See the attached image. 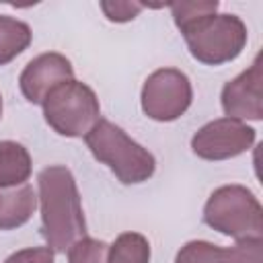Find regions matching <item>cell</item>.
<instances>
[{
  "mask_svg": "<svg viewBox=\"0 0 263 263\" xmlns=\"http://www.w3.org/2000/svg\"><path fill=\"white\" fill-rule=\"evenodd\" d=\"M41 203V234L53 253H66L86 236V220L72 171L64 164L47 166L37 177Z\"/></svg>",
  "mask_w": 263,
  "mask_h": 263,
  "instance_id": "obj_1",
  "label": "cell"
},
{
  "mask_svg": "<svg viewBox=\"0 0 263 263\" xmlns=\"http://www.w3.org/2000/svg\"><path fill=\"white\" fill-rule=\"evenodd\" d=\"M84 142L90 154L99 162L107 164L123 185L144 183L156 171L154 154L105 117L92 125V129L84 136Z\"/></svg>",
  "mask_w": 263,
  "mask_h": 263,
  "instance_id": "obj_2",
  "label": "cell"
},
{
  "mask_svg": "<svg viewBox=\"0 0 263 263\" xmlns=\"http://www.w3.org/2000/svg\"><path fill=\"white\" fill-rule=\"evenodd\" d=\"M203 222L234 240L263 236V208L245 185H222L203 205Z\"/></svg>",
  "mask_w": 263,
  "mask_h": 263,
  "instance_id": "obj_3",
  "label": "cell"
},
{
  "mask_svg": "<svg viewBox=\"0 0 263 263\" xmlns=\"http://www.w3.org/2000/svg\"><path fill=\"white\" fill-rule=\"evenodd\" d=\"M189 53L208 66H220L240 55L247 45V25L236 14H205L181 29Z\"/></svg>",
  "mask_w": 263,
  "mask_h": 263,
  "instance_id": "obj_4",
  "label": "cell"
},
{
  "mask_svg": "<svg viewBox=\"0 0 263 263\" xmlns=\"http://www.w3.org/2000/svg\"><path fill=\"white\" fill-rule=\"evenodd\" d=\"M41 107L45 123L66 138H84L101 119V105L95 90L74 78L58 84Z\"/></svg>",
  "mask_w": 263,
  "mask_h": 263,
  "instance_id": "obj_5",
  "label": "cell"
},
{
  "mask_svg": "<svg viewBox=\"0 0 263 263\" xmlns=\"http://www.w3.org/2000/svg\"><path fill=\"white\" fill-rule=\"evenodd\" d=\"M193 86L185 72L177 68L154 70L142 86L140 105L146 117L154 121H175L191 107Z\"/></svg>",
  "mask_w": 263,
  "mask_h": 263,
  "instance_id": "obj_6",
  "label": "cell"
},
{
  "mask_svg": "<svg viewBox=\"0 0 263 263\" xmlns=\"http://www.w3.org/2000/svg\"><path fill=\"white\" fill-rule=\"evenodd\" d=\"M257 132L240 119L220 117L201 125L191 138V150L203 160H228L255 144Z\"/></svg>",
  "mask_w": 263,
  "mask_h": 263,
  "instance_id": "obj_7",
  "label": "cell"
},
{
  "mask_svg": "<svg viewBox=\"0 0 263 263\" xmlns=\"http://www.w3.org/2000/svg\"><path fill=\"white\" fill-rule=\"evenodd\" d=\"M222 111L232 119H263V66L261 55L253 60V64L240 72L236 78L228 80L222 86L220 95Z\"/></svg>",
  "mask_w": 263,
  "mask_h": 263,
  "instance_id": "obj_8",
  "label": "cell"
},
{
  "mask_svg": "<svg viewBox=\"0 0 263 263\" xmlns=\"http://www.w3.org/2000/svg\"><path fill=\"white\" fill-rule=\"evenodd\" d=\"M74 78L72 62L58 53V51H45L37 58H33L18 76V86L23 97L33 103L41 105L45 97L62 82H68Z\"/></svg>",
  "mask_w": 263,
  "mask_h": 263,
  "instance_id": "obj_9",
  "label": "cell"
},
{
  "mask_svg": "<svg viewBox=\"0 0 263 263\" xmlns=\"http://www.w3.org/2000/svg\"><path fill=\"white\" fill-rule=\"evenodd\" d=\"M261 238L236 240L234 247H218L208 240H189L185 242L175 263H263Z\"/></svg>",
  "mask_w": 263,
  "mask_h": 263,
  "instance_id": "obj_10",
  "label": "cell"
},
{
  "mask_svg": "<svg viewBox=\"0 0 263 263\" xmlns=\"http://www.w3.org/2000/svg\"><path fill=\"white\" fill-rule=\"evenodd\" d=\"M37 208V195L29 183L0 187V230H14L27 224Z\"/></svg>",
  "mask_w": 263,
  "mask_h": 263,
  "instance_id": "obj_11",
  "label": "cell"
},
{
  "mask_svg": "<svg viewBox=\"0 0 263 263\" xmlns=\"http://www.w3.org/2000/svg\"><path fill=\"white\" fill-rule=\"evenodd\" d=\"M33 171V160L29 150L14 142L2 140L0 142V187H14L29 181Z\"/></svg>",
  "mask_w": 263,
  "mask_h": 263,
  "instance_id": "obj_12",
  "label": "cell"
},
{
  "mask_svg": "<svg viewBox=\"0 0 263 263\" xmlns=\"http://www.w3.org/2000/svg\"><path fill=\"white\" fill-rule=\"evenodd\" d=\"M33 33L25 21L0 14V66L10 64L31 45Z\"/></svg>",
  "mask_w": 263,
  "mask_h": 263,
  "instance_id": "obj_13",
  "label": "cell"
},
{
  "mask_svg": "<svg viewBox=\"0 0 263 263\" xmlns=\"http://www.w3.org/2000/svg\"><path fill=\"white\" fill-rule=\"evenodd\" d=\"M107 263H150V242L140 232H121L107 251Z\"/></svg>",
  "mask_w": 263,
  "mask_h": 263,
  "instance_id": "obj_14",
  "label": "cell"
},
{
  "mask_svg": "<svg viewBox=\"0 0 263 263\" xmlns=\"http://www.w3.org/2000/svg\"><path fill=\"white\" fill-rule=\"evenodd\" d=\"M171 8L173 21L177 25V29L181 31L183 27L191 25L193 21L205 16V14H214L218 10V2L216 0H193V2H168L166 4Z\"/></svg>",
  "mask_w": 263,
  "mask_h": 263,
  "instance_id": "obj_15",
  "label": "cell"
},
{
  "mask_svg": "<svg viewBox=\"0 0 263 263\" xmlns=\"http://www.w3.org/2000/svg\"><path fill=\"white\" fill-rule=\"evenodd\" d=\"M107 251L105 240L84 236L68 249V263H107Z\"/></svg>",
  "mask_w": 263,
  "mask_h": 263,
  "instance_id": "obj_16",
  "label": "cell"
},
{
  "mask_svg": "<svg viewBox=\"0 0 263 263\" xmlns=\"http://www.w3.org/2000/svg\"><path fill=\"white\" fill-rule=\"evenodd\" d=\"M142 8H144V4H140V2H125V0L123 2H101V10L113 23H127L132 18H136Z\"/></svg>",
  "mask_w": 263,
  "mask_h": 263,
  "instance_id": "obj_17",
  "label": "cell"
},
{
  "mask_svg": "<svg viewBox=\"0 0 263 263\" xmlns=\"http://www.w3.org/2000/svg\"><path fill=\"white\" fill-rule=\"evenodd\" d=\"M4 263H53V251L49 247H29L8 255Z\"/></svg>",
  "mask_w": 263,
  "mask_h": 263,
  "instance_id": "obj_18",
  "label": "cell"
},
{
  "mask_svg": "<svg viewBox=\"0 0 263 263\" xmlns=\"http://www.w3.org/2000/svg\"><path fill=\"white\" fill-rule=\"evenodd\" d=\"M0 119H2V95H0Z\"/></svg>",
  "mask_w": 263,
  "mask_h": 263,
  "instance_id": "obj_19",
  "label": "cell"
}]
</instances>
